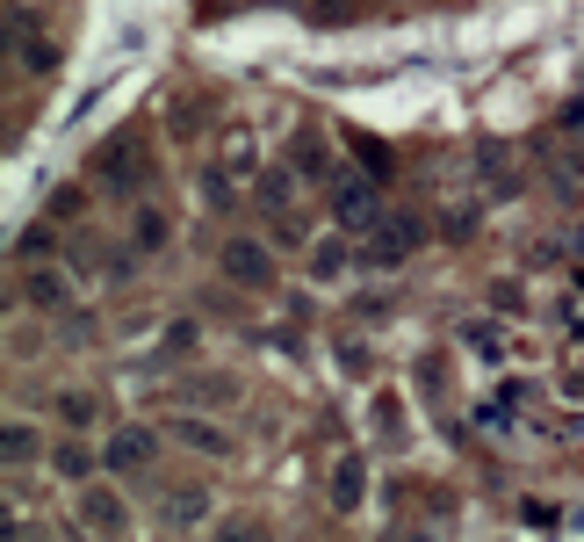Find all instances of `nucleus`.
<instances>
[{
	"instance_id": "nucleus-15",
	"label": "nucleus",
	"mask_w": 584,
	"mask_h": 542,
	"mask_svg": "<svg viewBox=\"0 0 584 542\" xmlns=\"http://www.w3.org/2000/svg\"><path fill=\"white\" fill-rule=\"evenodd\" d=\"M58 413H66L72 427H87V420H94V398H87V391H66V398H58Z\"/></svg>"
},
{
	"instance_id": "nucleus-7",
	"label": "nucleus",
	"mask_w": 584,
	"mask_h": 542,
	"mask_svg": "<svg viewBox=\"0 0 584 542\" xmlns=\"http://www.w3.org/2000/svg\"><path fill=\"white\" fill-rule=\"evenodd\" d=\"M289 167H296V174H310V181H325V174H332L325 138H310V131H304V138H296V153H289Z\"/></svg>"
},
{
	"instance_id": "nucleus-9",
	"label": "nucleus",
	"mask_w": 584,
	"mask_h": 542,
	"mask_svg": "<svg viewBox=\"0 0 584 542\" xmlns=\"http://www.w3.org/2000/svg\"><path fill=\"white\" fill-rule=\"evenodd\" d=\"M310 275H318V282H340L346 275V246L340 239H318V246H310Z\"/></svg>"
},
{
	"instance_id": "nucleus-14",
	"label": "nucleus",
	"mask_w": 584,
	"mask_h": 542,
	"mask_svg": "<svg viewBox=\"0 0 584 542\" xmlns=\"http://www.w3.org/2000/svg\"><path fill=\"white\" fill-rule=\"evenodd\" d=\"M167 232H173L167 211H145V217H138V253H159V246H167Z\"/></svg>"
},
{
	"instance_id": "nucleus-11",
	"label": "nucleus",
	"mask_w": 584,
	"mask_h": 542,
	"mask_svg": "<svg viewBox=\"0 0 584 542\" xmlns=\"http://www.w3.org/2000/svg\"><path fill=\"white\" fill-rule=\"evenodd\" d=\"M51 463H58V477H72V485H80V477L94 471V449H80V441H58Z\"/></svg>"
},
{
	"instance_id": "nucleus-4",
	"label": "nucleus",
	"mask_w": 584,
	"mask_h": 542,
	"mask_svg": "<svg viewBox=\"0 0 584 542\" xmlns=\"http://www.w3.org/2000/svg\"><path fill=\"white\" fill-rule=\"evenodd\" d=\"M332 217H340L346 232H376L382 203H376V189H362V181H340V189H332Z\"/></svg>"
},
{
	"instance_id": "nucleus-8",
	"label": "nucleus",
	"mask_w": 584,
	"mask_h": 542,
	"mask_svg": "<svg viewBox=\"0 0 584 542\" xmlns=\"http://www.w3.org/2000/svg\"><path fill=\"white\" fill-rule=\"evenodd\" d=\"M22 297H30L36 312H58V304H66V275H51V268H36V275H30V290H22Z\"/></svg>"
},
{
	"instance_id": "nucleus-6",
	"label": "nucleus",
	"mask_w": 584,
	"mask_h": 542,
	"mask_svg": "<svg viewBox=\"0 0 584 542\" xmlns=\"http://www.w3.org/2000/svg\"><path fill=\"white\" fill-rule=\"evenodd\" d=\"M203 513H209V492L203 485H181V492H167V513H159V521L181 535V528H203Z\"/></svg>"
},
{
	"instance_id": "nucleus-16",
	"label": "nucleus",
	"mask_w": 584,
	"mask_h": 542,
	"mask_svg": "<svg viewBox=\"0 0 584 542\" xmlns=\"http://www.w3.org/2000/svg\"><path fill=\"white\" fill-rule=\"evenodd\" d=\"M519 521H527V528H563V513H556V507H519Z\"/></svg>"
},
{
	"instance_id": "nucleus-17",
	"label": "nucleus",
	"mask_w": 584,
	"mask_h": 542,
	"mask_svg": "<svg viewBox=\"0 0 584 542\" xmlns=\"http://www.w3.org/2000/svg\"><path fill=\"white\" fill-rule=\"evenodd\" d=\"M570 391H577V398H584V369H577V384H570Z\"/></svg>"
},
{
	"instance_id": "nucleus-12",
	"label": "nucleus",
	"mask_w": 584,
	"mask_h": 542,
	"mask_svg": "<svg viewBox=\"0 0 584 542\" xmlns=\"http://www.w3.org/2000/svg\"><path fill=\"white\" fill-rule=\"evenodd\" d=\"M462 340H469V354H483V362H499V354H505V332L491 326V318H477V326H469Z\"/></svg>"
},
{
	"instance_id": "nucleus-2",
	"label": "nucleus",
	"mask_w": 584,
	"mask_h": 542,
	"mask_svg": "<svg viewBox=\"0 0 584 542\" xmlns=\"http://www.w3.org/2000/svg\"><path fill=\"white\" fill-rule=\"evenodd\" d=\"M80 528H94V535H123V528H130L123 492H116V485H87V492H80Z\"/></svg>"
},
{
	"instance_id": "nucleus-5",
	"label": "nucleus",
	"mask_w": 584,
	"mask_h": 542,
	"mask_svg": "<svg viewBox=\"0 0 584 542\" xmlns=\"http://www.w3.org/2000/svg\"><path fill=\"white\" fill-rule=\"evenodd\" d=\"M362 492H368V463H362L354 449H346L340 463H332V507L354 513V507H362Z\"/></svg>"
},
{
	"instance_id": "nucleus-13",
	"label": "nucleus",
	"mask_w": 584,
	"mask_h": 542,
	"mask_svg": "<svg viewBox=\"0 0 584 542\" xmlns=\"http://www.w3.org/2000/svg\"><path fill=\"white\" fill-rule=\"evenodd\" d=\"M0 441H8V471H22V463L36 455V427H22V420H8V434H0Z\"/></svg>"
},
{
	"instance_id": "nucleus-1",
	"label": "nucleus",
	"mask_w": 584,
	"mask_h": 542,
	"mask_svg": "<svg viewBox=\"0 0 584 542\" xmlns=\"http://www.w3.org/2000/svg\"><path fill=\"white\" fill-rule=\"evenodd\" d=\"M152 455H159L152 427H116V434H108V449H102V463L116 477H130V471H152Z\"/></svg>"
},
{
	"instance_id": "nucleus-3",
	"label": "nucleus",
	"mask_w": 584,
	"mask_h": 542,
	"mask_svg": "<svg viewBox=\"0 0 584 542\" xmlns=\"http://www.w3.org/2000/svg\"><path fill=\"white\" fill-rule=\"evenodd\" d=\"M224 275L245 282V290H275V261H267V246H253V239L224 246Z\"/></svg>"
},
{
	"instance_id": "nucleus-10",
	"label": "nucleus",
	"mask_w": 584,
	"mask_h": 542,
	"mask_svg": "<svg viewBox=\"0 0 584 542\" xmlns=\"http://www.w3.org/2000/svg\"><path fill=\"white\" fill-rule=\"evenodd\" d=\"M173 434L188 441V449H203V455H224V449H231V441H224L209 420H173Z\"/></svg>"
}]
</instances>
